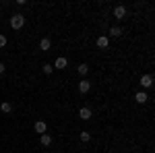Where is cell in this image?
<instances>
[{"mask_svg":"<svg viewBox=\"0 0 155 153\" xmlns=\"http://www.w3.org/2000/svg\"><path fill=\"white\" fill-rule=\"evenodd\" d=\"M25 25V17L23 15H12L11 17V27L12 29H21Z\"/></svg>","mask_w":155,"mask_h":153,"instance_id":"cell-1","label":"cell"},{"mask_svg":"<svg viewBox=\"0 0 155 153\" xmlns=\"http://www.w3.org/2000/svg\"><path fill=\"white\" fill-rule=\"evenodd\" d=\"M33 128H35V132H39V135H46V130H48V124H46L44 120H37Z\"/></svg>","mask_w":155,"mask_h":153,"instance_id":"cell-2","label":"cell"},{"mask_svg":"<svg viewBox=\"0 0 155 153\" xmlns=\"http://www.w3.org/2000/svg\"><path fill=\"white\" fill-rule=\"evenodd\" d=\"M79 116H81V120H89V118L93 116V112H91L89 108H81V110H79Z\"/></svg>","mask_w":155,"mask_h":153,"instance_id":"cell-3","label":"cell"},{"mask_svg":"<svg viewBox=\"0 0 155 153\" xmlns=\"http://www.w3.org/2000/svg\"><path fill=\"white\" fill-rule=\"evenodd\" d=\"M141 85H143L145 89L151 87V85H153V77H151V75H143V77H141Z\"/></svg>","mask_w":155,"mask_h":153,"instance_id":"cell-4","label":"cell"},{"mask_svg":"<svg viewBox=\"0 0 155 153\" xmlns=\"http://www.w3.org/2000/svg\"><path fill=\"white\" fill-rule=\"evenodd\" d=\"M89 89H91V83L87 81V79H83V81L79 83V91H81V93H87Z\"/></svg>","mask_w":155,"mask_h":153,"instance_id":"cell-5","label":"cell"},{"mask_svg":"<svg viewBox=\"0 0 155 153\" xmlns=\"http://www.w3.org/2000/svg\"><path fill=\"white\" fill-rule=\"evenodd\" d=\"M114 17H116V19H124V17H126V8H124V6H116V8H114Z\"/></svg>","mask_w":155,"mask_h":153,"instance_id":"cell-6","label":"cell"},{"mask_svg":"<svg viewBox=\"0 0 155 153\" xmlns=\"http://www.w3.org/2000/svg\"><path fill=\"white\" fill-rule=\"evenodd\" d=\"M54 66H56V68H60V71H62V68H66V58H64V56H58V58H56V62H54Z\"/></svg>","mask_w":155,"mask_h":153,"instance_id":"cell-7","label":"cell"},{"mask_svg":"<svg viewBox=\"0 0 155 153\" xmlns=\"http://www.w3.org/2000/svg\"><path fill=\"white\" fill-rule=\"evenodd\" d=\"M134 99H137V104H145L149 97H147V93H145V91H139V93L134 95Z\"/></svg>","mask_w":155,"mask_h":153,"instance_id":"cell-8","label":"cell"},{"mask_svg":"<svg viewBox=\"0 0 155 153\" xmlns=\"http://www.w3.org/2000/svg\"><path fill=\"white\" fill-rule=\"evenodd\" d=\"M39 143H41L44 147H48V145H52V137H50V135H41V137H39Z\"/></svg>","mask_w":155,"mask_h":153,"instance_id":"cell-9","label":"cell"},{"mask_svg":"<svg viewBox=\"0 0 155 153\" xmlns=\"http://www.w3.org/2000/svg\"><path fill=\"white\" fill-rule=\"evenodd\" d=\"M50 46H52V42H50L48 37H44V39H41V42H39V48H41V50H44V52H46V50H50Z\"/></svg>","mask_w":155,"mask_h":153,"instance_id":"cell-10","label":"cell"},{"mask_svg":"<svg viewBox=\"0 0 155 153\" xmlns=\"http://www.w3.org/2000/svg\"><path fill=\"white\" fill-rule=\"evenodd\" d=\"M107 44H110V39H107L106 35H101L99 39H97V46L99 48H107Z\"/></svg>","mask_w":155,"mask_h":153,"instance_id":"cell-11","label":"cell"},{"mask_svg":"<svg viewBox=\"0 0 155 153\" xmlns=\"http://www.w3.org/2000/svg\"><path fill=\"white\" fill-rule=\"evenodd\" d=\"M110 35H112V37L122 35V29H120V27H112V29H110Z\"/></svg>","mask_w":155,"mask_h":153,"instance_id":"cell-12","label":"cell"},{"mask_svg":"<svg viewBox=\"0 0 155 153\" xmlns=\"http://www.w3.org/2000/svg\"><path fill=\"white\" fill-rule=\"evenodd\" d=\"M0 110H2V112H6V114H8V112H12V104H8V101H4V104H2V106H0Z\"/></svg>","mask_w":155,"mask_h":153,"instance_id":"cell-13","label":"cell"},{"mask_svg":"<svg viewBox=\"0 0 155 153\" xmlns=\"http://www.w3.org/2000/svg\"><path fill=\"white\" fill-rule=\"evenodd\" d=\"M87 72H89V66H87V64H79V75H87Z\"/></svg>","mask_w":155,"mask_h":153,"instance_id":"cell-14","label":"cell"},{"mask_svg":"<svg viewBox=\"0 0 155 153\" xmlns=\"http://www.w3.org/2000/svg\"><path fill=\"white\" fill-rule=\"evenodd\" d=\"M81 141H91V135H89V132H87V130H85V132H81Z\"/></svg>","mask_w":155,"mask_h":153,"instance_id":"cell-15","label":"cell"},{"mask_svg":"<svg viewBox=\"0 0 155 153\" xmlns=\"http://www.w3.org/2000/svg\"><path fill=\"white\" fill-rule=\"evenodd\" d=\"M52 71H54V66H52V64H44V72H46V75H50Z\"/></svg>","mask_w":155,"mask_h":153,"instance_id":"cell-16","label":"cell"},{"mask_svg":"<svg viewBox=\"0 0 155 153\" xmlns=\"http://www.w3.org/2000/svg\"><path fill=\"white\" fill-rule=\"evenodd\" d=\"M2 46H6V37L0 33V48H2Z\"/></svg>","mask_w":155,"mask_h":153,"instance_id":"cell-17","label":"cell"},{"mask_svg":"<svg viewBox=\"0 0 155 153\" xmlns=\"http://www.w3.org/2000/svg\"><path fill=\"white\" fill-rule=\"evenodd\" d=\"M2 72H4V64L0 62V75H2Z\"/></svg>","mask_w":155,"mask_h":153,"instance_id":"cell-18","label":"cell"}]
</instances>
